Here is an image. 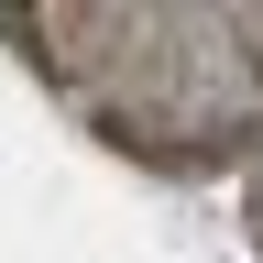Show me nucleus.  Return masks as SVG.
Listing matches in <instances>:
<instances>
[{"label":"nucleus","mask_w":263,"mask_h":263,"mask_svg":"<svg viewBox=\"0 0 263 263\" xmlns=\"http://www.w3.org/2000/svg\"><path fill=\"white\" fill-rule=\"evenodd\" d=\"M0 33L110 154L263 164V11H0Z\"/></svg>","instance_id":"obj_1"},{"label":"nucleus","mask_w":263,"mask_h":263,"mask_svg":"<svg viewBox=\"0 0 263 263\" xmlns=\"http://www.w3.org/2000/svg\"><path fill=\"white\" fill-rule=\"evenodd\" d=\"M241 219H252V252H263V164H252V197H241Z\"/></svg>","instance_id":"obj_2"}]
</instances>
